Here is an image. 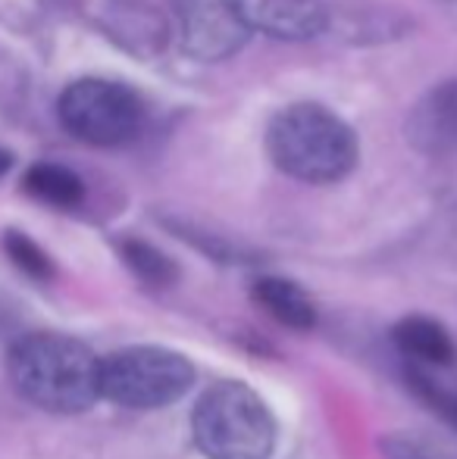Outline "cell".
<instances>
[{"label":"cell","instance_id":"cell-6","mask_svg":"<svg viewBox=\"0 0 457 459\" xmlns=\"http://www.w3.org/2000/svg\"><path fill=\"white\" fill-rule=\"evenodd\" d=\"M250 38L232 0H189L182 10V48L195 60L216 63L238 54Z\"/></svg>","mask_w":457,"mask_h":459},{"label":"cell","instance_id":"cell-10","mask_svg":"<svg viewBox=\"0 0 457 459\" xmlns=\"http://www.w3.org/2000/svg\"><path fill=\"white\" fill-rule=\"evenodd\" d=\"M395 344L404 357L423 366H452L454 363V341L435 319L426 316H410V319L398 322L395 328Z\"/></svg>","mask_w":457,"mask_h":459},{"label":"cell","instance_id":"cell-12","mask_svg":"<svg viewBox=\"0 0 457 459\" xmlns=\"http://www.w3.org/2000/svg\"><path fill=\"white\" fill-rule=\"evenodd\" d=\"M119 254L126 260V266L141 278L151 288H166V284L176 281V263L166 254H160L157 247H151L147 241H122Z\"/></svg>","mask_w":457,"mask_h":459},{"label":"cell","instance_id":"cell-7","mask_svg":"<svg viewBox=\"0 0 457 459\" xmlns=\"http://www.w3.org/2000/svg\"><path fill=\"white\" fill-rule=\"evenodd\" d=\"M250 31H263L282 41H307L326 29V16L320 0H232Z\"/></svg>","mask_w":457,"mask_h":459},{"label":"cell","instance_id":"cell-15","mask_svg":"<svg viewBox=\"0 0 457 459\" xmlns=\"http://www.w3.org/2000/svg\"><path fill=\"white\" fill-rule=\"evenodd\" d=\"M10 166H13V153L6 151V147H0V178L10 172Z\"/></svg>","mask_w":457,"mask_h":459},{"label":"cell","instance_id":"cell-8","mask_svg":"<svg viewBox=\"0 0 457 459\" xmlns=\"http://www.w3.org/2000/svg\"><path fill=\"white\" fill-rule=\"evenodd\" d=\"M408 138L435 157L457 153V82L433 88L408 116Z\"/></svg>","mask_w":457,"mask_h":459},{"label":"cell","instance_id":"cell-11","mask_svg":"<svg viewBox=\"0 0 457 459\" xmlns=\"http://www.w3.org/2000/svg\"><path fill=\"white\" fill-rule=\"evenodd\" d=\"M22 187L35 200L50 206H60V210H73L85 200V185L75 176L73 169L57 163H35L22 178Z\"/></svg>","mask_w":457,"mask_h":459},{"label":"cell","instance_id":"cell-1","mask_svg":"<svg viewBox=\"0 0 457 459\" xmlns=\"http://www.w3.org/2000/svg\"><path fill=\"white\" fill-rule=\"evenodd\" d=\"M10 381L38 410L85 412L101 397V359L82 341L57 332L25 334L10 351Z\"/></svg>","mask_w":457,"mask_h":459},{"label":"cell","instance_id":"cell-13","mask_svg":"<svg viewBox=\"0 0 457 459\" xmlns=\"http://www.w3.org/2000/svg\"><path fill=\"white\" fill-rule=\"evenodd\" d=\"M4 250L25 275L38 278V281H48V278H54V263H50V256L44 254V250L38 247L29 235H22V231H6V235H4Z\"/></svg>","mask_w":457,"mask_h":459},{"label":"cell","instance_id":"cell-2","mask_svg":"<svg viewBox=\"0 0 457 459\" xmlns=\"http://www.w3.org/2000/svg\"><path fill=\"white\" fill-rule=\"evenodd\" d=\"M267 153L276 169L307 185L342 182L357 166V134L320 103H292L267 128Z\"/></svg>","mask_w":457,"mask_h":459},{"label":"cell","instance_id":"cell-9","mask_svg":"<svg viewBox=\"0 0 457 459\" xmlns=\"http://www.w3.org/2000/svg\"><path fill=\"white\" fill-rule=\"evenodd\" d=\"M254 300L273 316L276 322L294 328V332H307L317 325V307L307 297L301 284L288 281V278L263 275L254 281Z\"/></svg>","mask_w":457,"mask_h":459},{"label":"cell","instance_id":"cell-4","mask_svg":"<svg viewBox=\"0 0 457 459\" xmlns=\"http://www.w3.org/2000/svg\"><path fill=\"white\" fill-rule=\"evenodd\" d=\"M195 368L170 347H126L101 359V397L126 410H163L185 397Z\"/></svg>","mask_w":457,"mask_h":459},{"label":"cell","instance_id":"cell-3","mask_svg":"<svg viewBox=\"0 0 457 459\" xmlns=\"http://www.w3.org/2000/svg\"><path fill=\"white\" fill-rule=\"evenodd\" d=\"M195 444L207 459H269L276 450V419L242 381H216L191 416Z\"/></svg>","mask_w":457,"mask_h":459},{"label":"cell","instance_id":"cell-5","mask_svg":"<svg viewBox=\"0 0 457 459\" xmlns=\"http://www.w3.org/2000/svg\"><path fill=\"white\" fill-rule=\"evenodd\" d=\"M60 122L73 138L92 147L128 144L141 132L145 107L132 88L107 79H79L60 94Z\"/></svg>","mask_w":457,"mask_h":459},{"label":"cell","instance_id":"cell-14","mask_svg":"<svg viewBox=\"0 0 457 459\" xmlns=\"http://www.w3.org/2000/svg\"><path fill=\"white\" fill-rule=\"evenodd\" d=\"M382 454L385 459H448L433 441H426L420 435H408V431H398V435L385 437Z\"/></svg>","mask_w":457,"mask_h":459}]
</instances>
